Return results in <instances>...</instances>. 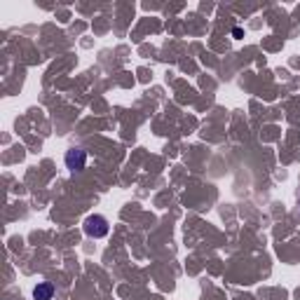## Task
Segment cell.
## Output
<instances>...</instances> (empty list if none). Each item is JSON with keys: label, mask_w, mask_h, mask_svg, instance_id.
I'll use <instances>...</instances> for the list:
<instances>
[{"label": "cell", "mask_w": 300, "mask_h": 300, "mask_svg": "<svg viewBox=\"0 0 300 300\" xmlns=\"http://www.w3.org/2000/svg\"><path fill=\"white\" fill-rule=\"evenodd\" d=\"M52 296H54V286H52L50 282H40L33 289V298L35 300H52Z\"/></svg>", "instance_id": "3"}, {"label": "cell", "mask_w": 300, "mask_h": 300, "mask_svg": "<svg viewBox=\"0 0 300 300\" xmlns=\"http://www.w3.org/2000/svg\"><path fill=\"white\" fill-rule=\"evenodd\" d=\"M66 167H68V172H82L87 164V153L82 150V148H70L68 153H66Z\"/></svg>", "instance_id": "2"}, {"label": "cell", "mask_w": 300, "mask_h": 300, "mask_svg": "<svg viewBox=\"0 0 300 300\" xmlns=\"http://www.w3.org/2000/svg\"><path fill=\"white\" fill-rule=\"evenodd\" d=\"M82 228H85L87 237H94V240H101V237L108 235V221H106L103 216H99V214L87 216L85 223H82Z\"/></svg>", "instance_id": "1"}]
</instances>
